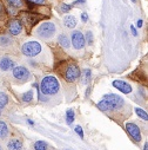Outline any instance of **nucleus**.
<instances>
[{"instance_id":"38","label":"nucleus","mask_w":148,"mask_h":150,"mask_svg":"<svg viewBox=\"0 0 148 150\" xmlns=\"http://www.w3.org/2000/svg\"><path fill=\"white\" fill-rule=\"evenodd\" d=\"M0 150H4V146H3L1 144H0Z\"/></svg>"},{"instance_id":"24","label":"nucleus","mask_w":148,"mask_h":150,"mask_svg":"<svg viewBox=\"0 0 148 150\" xmlns=\"http://www.w3.org/2000/svg\"><path fill=\"white\" fill-rule=\"evenodd\" d=\"M22 100L24 102H26V103H29V102H32V99H33V91L32 90H29V91H27V92H25L24 95H22Z\"/></svg>"},{"instance_id":"13","label":"nucleus","mask_w":148,"mask_h":150,"mask_svg":"<svg viewBox=\"0 0 148 150\" xmlns=\"http://www.w3.org/2000/svg\"><path fill=\"white\" fill-rule=\"evenodd\" d=\"M14 66L15 65H14L13 59H11L8 56H5V57H3L1 59H0V70L4 71V72L12 70Z\"/></svg>"},{"instance_id":"9","label":"nucleus","mask_w":148,"mask_h":150,"mask_svg":"<svg viewBox=\"0 0 148 150\" xmlns=\"http://www.w3.org/2000/svg\"><path fill=\"white\" fill-rule=\"evenodd\" d=\"M71 42H72L73 47L75 49V50H81V49H84L85 45H86L85 35L81 33V31H73Z\"/></svg>"},{"instance_id":"17","label":"nucleus","mask_w":148,"mask_h":150,"mask_svg":"<svg viewBox=\"0 0 148 150\" xmlns=\"http://www.w3.org/2000/svg\"><path fill=\"white\" fill-rule=\"evenodd\" d=\"M58 43L64 47V49H68L69 47V39H68V37L66 35V34H60L59 37H58Z\"/></svg>"},{"instance_id":"34","label":"nucleus","mask_w":148,"mask_h":150,"mask_svg":"<svg viewBox=\"0 0 148 150\" xmlns=\"http://www.w3.org/2000/svg\"><path fill=\"white\" fill-rule=\"evenodd\" d=\"M85 0H77V1H74V4H84Z\"/></svg>"},{"instance_id":"1","label":"nucleus","mask_w":148,"mask_h":150,"mask_svg":"<svg viewBox=\"0 0 148 150\" xmlns=\"http://www.w3.org/2000/svg\"><path fill=\"white\" fill-rule=\"evenodd\" d=\"M40 91L45 96H54L60 91V83L54 76H45L40 83Z\"/></svg>"},{"instance_id":"7","label":"nucleus","mask_w":148,"mask_h":150,"mask_svg":"<svg viewBox=\"0 0 148 150\" xmlns=\"http://www.w3.org/2000/svg\"><path fill=\"white\" fill-rule=\"evenodd\" d=\"M125 128H126V131H127L128 136L133 139V142H135L136 144H139L141 142V139H142V135H141L140 128L134 122H127L126 125H125Z\"/></svg>"},{"instance_id":"11","label":"nucleus","mask_w":148,"mask_h":150,"mask_svg":"<svg viewBox=\"0 0 148 150\" xmlns=\"http://www.w3.org/2000/svg\"><path fill=\"white\" fill-rule=\"evenodd\" d=\"M8 32L12 35H18L22 32V24L20 23V20L18 19H13L11 20L10 25H8Z\"/></svg>"},{"instance_id":"35","label":"nucleus","mask_w":148,"mask_h":150,"mask_svg":"<svg viewBox=\"0 0 148 150\" xmlns=\"http://www.w3.org/2000/svg\"><path fill=\"white\" fill-rule=\"evenodd\" d=\"M143 150H148V143L147 142H145V144H143Z\"/></svg>"},{"instance_id":"29","label":"nucleus","mask_w":148,"mask_h":150,"mask_svg":"<svg viewBox=\"0 0 148 150\" xmlns=\"http://www.w3.org/2000/svg\"><path fill=\"white\" fill-rule=\"evenodd\" d=\"M75 132L80 136V138H84V130H82V128L80 125H77L75 127Z\"/></svg>"},{"instance_id":"6","label":"nucleus","mask_w":148,"mask_h":150,"mask_svg":"<svg viewBox=\"0 0 148 150\" xmlns=\"http://www.w3.org/2000/svg\"><path fill=\"white\" fill-rule=\"evenodd\" d=\"M80 74H81L80 67L77 64H69L64 72V78L66 79V82L73 83L80 77Z\"/></svg>"},{"instance_id":"18","label":"nucleus","mask_w":148,"mask_h":150,"mask_svg":"<svg viewBox=\"0 0 148 150\" xmlns=\"http://www.w3.org/2000/svg\"><path fill=\"white\" fill-rule=\"evenodd\" d=\"M80 77H81L82 84H88V82L91 81V77H92V71L89 69H85L82 71V74H80Z\"/></svg>"},{"instance_id":"16","label":"nucleus","mask_w":148,"mask_h":150,"mask_svg":"<svg viewBox=\"0 0 148 150\" xmlns=\"http://www.w3.org/2000/svg\"><path fill=\"white\" fill-rule=\"evenodd\" d=\"M96 106H98L101 111H103V112H113L112 106H110L109 103H108L107 100H105V99H101V100L96 104Z\"/></svg>"},{"instance_id":"20","label":"nucleus","mask_w":148,"mask_h":150,"mask_svg":"<svg viewBox=\"0 0 148 150\" xmlns=\"http://www.w3.org/2000/svg\"><path fill=\"white\" fill-rule=\"evenodd\" d=\"M48 148H50L48 144L46 142H44V141H36L33 144V149L34 150H48Z\"/></svg>"},{"instance_id":"3","label":"nucleus","mask_w":148,"mask_h":150,"mask_svg":"<svg viewBox=\"0 0 148 150\" xmlns=\"http://www.w3.org/2000/svg\"><path fill=\"white\" fill-rule=\"evenodd\" d=\"M35 33L41 39H51L55 33V25L51 21L43 23L38 28H36Z\"/></svg>"},{"instance_id":"32","label":"nucleus","mask_w":148,"mask_h":150,"mask_svg":"<svg viewBox=\"0 0 148 150\" xmlns=\"http://www.w3.org/2000/svg\"><path fill=\"white\" fill-rule=\"evenodd\" d=\"M131 31H132V33H133L134 35H138V32H136V28H135V27H134L133 25L131 26Z\"/></svg>"},{"instance_id":"26","label":"nucleus","mask_w":148,"mask_h":150,"mask_svg":"<svg viewBox=\"0 0 148 150\" xmlns=\"http://www.w3.org/2000/svg\"><path fill=\"white\" fill-rule=\"evenodd\" d=\"M6 17V10L4 7V4L0 1V19H5Z\"/></svg>"},{"instance_id":"36","label":"nucleus","mask_w":148,"mask_h":150,"mask_svg":"<svg viewBox=\"0 0 148 150\" xmlns=\"http://www.w3.org/2000/svg\"><path fill=\"white\" fill-rule=\"evenodd\" d=\"M89 92H91V86L87 89V91H86V97H88L89 96Z\"/></svg>"},{"instance_id":"10","label":"nucleus","mask_w":148,"mask_h":150,"mask_svg":"<svg viewBox=\"0 0 148 150\" xmlns=\"http://www.w3.org/2000/svg\"><path fill=\"white\" fill-rule=\"evenodd\" d=\"M6 148H7V150H22V148H24L22 138L11 137L6 143Z\"/></svg>"},{"instance_id":"15","label":"nucleus","mask_w":148,"mask_h":150,"mask_svg":"<svg viewBox=\"0 0 148 150\" xmlns=\"http://www.w3.org/2000/svg\"><path fill=\"white\" fill-rule=\"evenodd\" d=\"M64 25L67 28H74V27L77 26V19H75V17H73V16H66L64 18Z\"/></svg>"},{"instance_id":"21","label":"nucleus","mask_w":148,"mask_h":150,"mask_svg":"<svg viewBox=\"0 0 148 150\" xmlns=\"http://www.w3.org/2000/svg\"><path fill=\"white\" fill-rule=\"evenodd\" d=\"M12 45V39L10 38V37L7 35H3V37H0V47H8Z\"/></svg>"},{"instance_id":"8","label":"nucleus","mask_w":148,"mask_h":150,"mask_svg":"<svg viewBox=\"0 0 148 150\" xmlns=\"http://www.w3.org/2000/svg\"><path fill=\"white\" fill-rule=\"evenodd\" d=\"M102 99H105V100H107V102L109 103V105L112 106L113 111H118V110H120V109L125 105V100H124L120 96L114 95V93L105 95V96L102 97Z\"/></svg>"},{"instance_id":"12","label":"nucleus","mask_w":148,"mask_h":150,"mask_svg":"<svg viewBox=\"0 0 148 150\" xmlns=\"http://www.w3.org/2000/svg\"><path fill=\"white\" fill-rule=\"evenodd\" d=\"M113 86L117 88L118 90H120L121 92H124L125 95H128L133 91V88L132 85H129L128 83L124 82V81H114L113 82Z\"/></svg>"},{"instance_id":"22","label":"nucleus","mask_w":148,"mask_h":150,"mask_svg":"<svg viewBox=\"0 0 148 150\" xmlns=\"http://www.w3.org/2000/svg\"><path fill=\"white\" fill-rule=\"evenodd\" d=\"M8 103V97L5 92H0V110L4 109Z\"/></svg>"},{"instance_id":"19","label":"nucleus","mask_w":148,"mask_h":150,"mask_svg":"<svg viewBox=\"0 0 148 150\" xmlns=\"http://www.w3.org/2000/svg\"><path fill=\"white\" fill-rule=\"evenodd\" d=\"M74 120H75V114H74V111L72 109H68L66 111V123L68 125H72L74 123Z\"/></svg>"},{"instance_id":"14","label":"nucleus","mask_w":148,"mask_h":150,"mask_svg":"<svg viewBox=\"0 0 148 150\" xmlns=\"http://www.w3.org/2000/svg\"><path fill=\"white\" fill-rule=\"evenodd\" d=\"M10 135V130H8V127L7 124L4 122V121H0V139H6Z\"/></svg>"},{"instance_id":"23","label":"nucleus","mask_w":148,"mask_h":150,"mask_svg":"<svg viewBox=\"0 0 148 150\" xmlns=\"http://www.w3.org/2000/svg\"><path fill=\"white\" fill-rule=\"evenodd\" d=\"M135 112H136V115H138L141 120H143L145 122L148 121V115H147V112H146L145 110H142V109H140V108H135Z\"/></svg>"},{"instance_id":"25","label":"nucleus","mask_w":148,"mask_h":150,"mask_svg":"<svg viewBox=\"0 0 148 150\" xmlns=\"http://www.w3.org/2000/svg\"><path fill=\"white\" fill-rule=\"evenodd\" d=\"M7 1H8V4H10L11 6L17 7V8H20V7H22V5H24L22 0H7Z\"/></svg>"},{"instance_id":"31","label":"nucleus","mask_w":148,"mask_h":150,"mask_svg":"<svg viewBox=\"0 0 148 150\" xmlns=\"http://www.w3.org/2000/svg\"><path fill=\"white\" fill-rule=\"evenodd\" d=\"M81 19H82V21H84V23H86V21L88 20V16H87V13H85V12H84V13L81 14Z\"/></svg>"},{"instance_id":"5","label":"nucleus","mask_w":148,"mask_h":150,"mask_svg":"<svg viewBox=\"0 0 148 150\" xmlns=\"http://www.w3.org/2000/svg\"><path fill=\"white\" fill-rule=\"evenodd\" d=\"M13 78L19 83H26L31 79V72L25 66H14L12 71Z\"/></svg>"},{"instance_id":"4","label":"nucleus","mask_w":148,"mask_h":150,"mask_svg":"<svg viewBox=\"0 0 148 150\" xmlns=\"http://www.w3.org/2000/svg\"><path fill=\"white\" fill-rule=\"evenodd\" d=\"M40 16L38 13H34L32 11L29 12H21L20 13V23L24 24L28 30L32 28L36 23L40 20Z\"/></svg>"},{"instance_id":"27","label":"nucleus","mask_w":148,"mask_h":150,"mask_svg":"<svg viewBox=\"0 0 148 150\" xmlns=\"http://www.w3.org/2000/svg\"><path fill=\"white\" fill-rule=\"evenodd\" d=\"M85 40H86L88 44H91V45L93 44V33H92L91 31H88V32L86 33V39H85Z\"/></svg>"},{"instance_id":"28","label":"nucleus","mask_w":148,"mask_h":150,"mask_svg":"<svg viewBox=\"0 0 148 150\" xmlns=\"http://www.w3.org/2000/svg\"><path fill=\"white\" fill-rule=\"evenodd\" d=\"M60 10H61V12L67 13V12H69V11L72 10V6H71V5H67V4H62V5L60 6Z\"/></svg>"},{"instance_id":"33","label":"nucleus","mask_w":148,"mask_h":150,"mask_svg":"<svg viewBox=\"0 0 148 150\" xmlns=\"http://www.w3.org/2000/svg\"><path fill=\"white\" fill-rule=\"evenodd\" d=\"M142 25H143V21L140 19V20L138 21V27H142Z\"/></svg>"},{"instance_id":"37","label":"nucleus","mask_w":148,"mask_h":150,"mask_svg":"<svg viewBox=\"0 0 148 150\" xmlns=\"http://www.w3.org/2000/svg\"><path fill=\"white\" fill-rule=\"evenodd\" d=\"M27 122H28V123H29V124H31V125H34V123H33V121H29V120H28V121H27Z\"/></svg>"},{"instance_id":"30","label":"nucleus","mask_w":148,"mask_h":150,"mask_svg":"<svg viewBox=\"0 0 148 150\" xmlns=\"http://www.w3.org/2000/svg\"><path fill=\"white\" fill-rule=\"evenodd\" d=\"M29 4H34V5H43L45 3V0H27Z\"/></svg>"},{"instance_id":"2","label":"nucleus","mask_w":148,"mask_h":150,"mask_svg":"<svg viewBox=\"0 0 148 150\" xmlns=\"http://www.w3.org/2000/svg\"><path fill=\"white\" fill-rule=\"evenodd\" d=\"M43 51V45L39 43V42H27L25 43L22 46H21V52L24 56L26 57H36V56H39Z\"/></svg>"}]
</instances>
